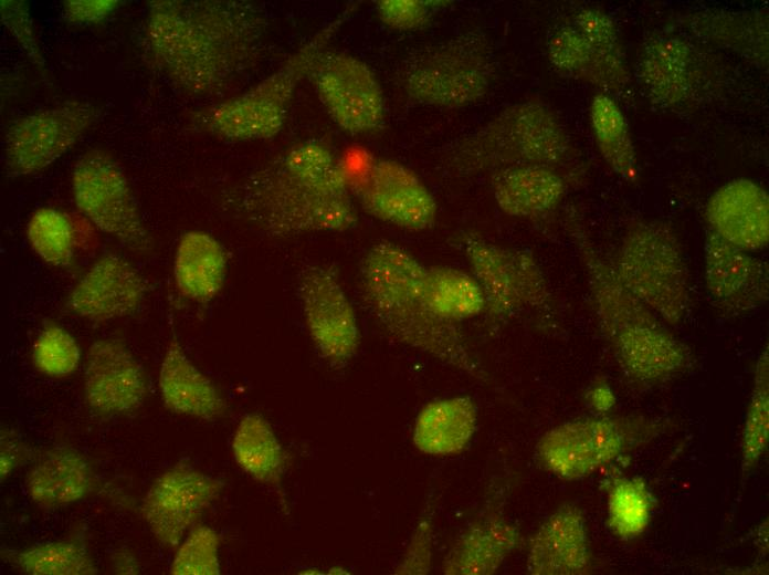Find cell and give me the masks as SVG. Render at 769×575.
Masks as SVG:
<instances>
[{"instance_id":"cell-36","label":"cell","mask_w":769,"mask_h":575,"mask_svg":"<svg viewBox=\"0 0 769 575\" xmlns=\"http://www.w3.org/2000/svg\"><path fill=\"white\" fill-rule=\"evenodd\" d=\"M550 64L562 75L582 81L610 95L607 76L584 36L572 23L559 27L549 38Z\"/></svg>"},{"instance_id":"cell-16","label":"cell","mask_w":769,"mask_h":575,"mask_svg":"<svg viewBox=\"0 0 769 575\" xmlns=\"http://www.w3.org/2000/svg\"><path fill=\"white\" fill-rule=\"evenodd\" d=\"M356 196L368 215L404 230H426L436 219L438 206L430 189L396 160L373 161L358 182Z\"/></svg>"},{"instance_id":"cell-21","label":"cell","mask_w":769,"mask_h":575,"mask_svg":"<svg viewBox=\"0 0 769 575\" xmlns=\"http://www.w3.org/2000/svg\"><path fill=\"white\" fill-rule=\"evenodd\" d=\"M708 229L747 252L769 241V197L757 182L739 178L719 187L705 208Z\"/></svg>"},{"instance_id":"cell-11","label":"cell","mask_w":769,"mask_h":575,"mask_svg":"<svg viewBox=\"0 0 769 575\" xmlns=\"http://www.w3.org/2000/svg\"><path fill=\"white\" fill-rule=\"evenodd\" d=\"M464 253L491 318L505 320L523 309L550 305L547 280L531 252L468 237Z\"/></svg>"},{"instance_id":"cell-2","label":"cell","mask_w":769,"mask_h":575,"mask_svg":"<svg viewBox=\"0 0 769 575\" xmlns=\"http://www.w3.org/2000/svg\"><path fill=\"white\" fill-rule=\"evenodd\" d=\"M246 200L251 216L272 234L341 232L357 223L347 178L316 140L291 147L259 171Z\"/></svg>"},{"instance_id":"cell-41","label":"cell","mask_w":769,"mask_h":575,"mask_svg":"<svg viewBox=\"0 0 769 575\" xmlns=\"http://www.w3.org/2000/svg\"><path fill=\"white\" fill-rule=\"evenodd\" d=\"M436 498L430 496L394 567V574L425 575L431 571Z\"/></svg>"},{"instance_id":"cell-46","label":"cell","mask_w":769,"mask_h":575,"mask_svg":"<svg viewBox=\"0 0 769 575\" xmlns=\"http://www.w3.org/2000/svg\"><path fill=\"white\" fill-rule=\"evenodd\" d=\"M113 571L117 574H138V560L128 548H119L112 557Z\"/></svg>"},{"instance_id":"cell-5","label":"cell","mask_w":769,"mask_h":575,"mask_svg":"<svg viewBox=\"0 0 769 575\" xmlns=\"http://www.w3.org/2000/svg\"><path fill=\"white\" fill-rule=\"evenodd\" d=\"M348 11L322 28L282 65L242 94L194 113L200 130L228 140H261L275 137L283 128L298 84L307 76Z\"/></svg>"},{"instance_id":"cell-43","label":"cell","mask_w":769,"mask_h":575,"mask_svg":"<svg viewBox=\"0 0 769 575\" xmlns=\"http://www.w3.org/2000/svg\"><path fill=\"white\" fill-rule=\"evenodd\" d=\"M380 20L389 28L399 31L418 30L430 19L429 1L380 0L377 1Z\"/></svg>"},{"instance_id":"cell-12","label":"cell","mask_w":769,"mask_h":575,"mask_svg":"<svg viewBox=\"0 0 769 575\" xmlns=\"http://www.w3.org/2000/svg\"><path fill=\"white\" fill-rule=\"evenodd\" d=\"M97 117L87 102H66L22 116L4 136V167L10 177L36 174L69 151Z\"/></svg>"},{"instance_id":"cell-24","label":"cell","mask_w":769,"mask_h":575,"mask_svg":"<svg viewBox=\"0 0 769 575\" xmlns=\"http://www.w3.org/2000/svg\"><path fill=\"white\" fill-rule=\"evenodd\" d=\"M97 484L87 457L69 445L50 447L35 457L24 479L30 501L56 509L86 499Z\"/></svg>"},{"instance_id":"cell-29","label":"cell","mask_w":769,"mask_h":575,"mask_svg":"<svg viewBox=\"0 0 769 575\" xmlns=\"http://www.w3.org/2000/svg\"><path fill=\"white\" fill-rule=\"evenodd\" d=\"M228 269L227 254L219 241L203 231H188L178 242L173 276L178 291L187 299L207 303L222 290Z\"/></svg>"},{"instance_id":"cell-27","label":"cell","mask_w":769,"mask_h":575,"mask_svg":"<svg viewBox=\"0 0 769 575\" xmlns=\"http://www.w3.org/2000/svg\"><path fill=\"white\" fill-rule=\"evenodd\" d=\"M477 422L478 409L472 397L438 398L425 404L417 415L412 442L428 456H456L470 446Z\"/></svg>"},{"instance_id":"cell-45","label":"cell","mask_w":769,"mask_h":575,"mask_svg":"<svg viewBox=\"0 0 769 575\" xmlns=\"http://www.w3.org/2000/svg\"><path fill=\"white\" fill-rule=\"evenodd\" d=\"M0 446V477L3 482L30 459L32 451L14 430L8 428L1 429Z\"/></svg>"},{"instance_id":"cell-47","label":"cell","mask_w":769,"mask_h":575,"mask_svg":"<svg viewBox=\"0 0 769 575\" xmlns=\"http://www.w3.org/2000/svg\"><path fill=\"white\" fill-rule=\"evenodd\" d=\"M757 545L761 546L762 551L767 552L768 547V521L766 520V523L763 522L762 525L760 526V530L757 533Z\"/></svg>"},{"instance_id":"cell-23","label":"cell","mask_w":769,"mask_h":575,"mask_svg":"<svg viewBox=\"0 0 769 575\" xmlns=\"http://www.w3.org/2000/svg\"><path fill=\"white\" fill-rule=\"evenodd\" d=\"M678 32L704 43L729 50L754 65L768 66V10L705 9L677 18Z\"/></svg>"},{"instance_id":"cell-35","label":"cell","mask_w":769,"mask_h":575,"mask_svg":"<svg viewBox=\"0 0 769 575\" xmlns=\"http://www.w3.org/2000/svg\"><path fill=\"white\" fill-rule=\"evenodd\" d=\"M607 524L613 535L628 541L641 535L649 526L654 498L640 477H617L607 483Z\"/></svg>"},{"instance_id":"cell-14","label":"cell","mask_w":769,"mask_h":575,"mask_svg":"<svg viewBox=\"0 0 769 575\" xmlns=\"http://www.w3.org/2000/svg\"><path fill=\"white\" fill-rule=\"evenodd\" d=\"M223 488V481L179 461L151 483L141 500L140 513L155 539L176 548Z\"/></svg>"},{"instance_id":"cell-33","label":"cell","mask_w":769,"mask_h":575,"mask_svg":"<svg viewBox=\"0 0 769 575\" xmlns=\"http://www.w3.org/2000/svg\"><path fill=\"white\" fill-rule=\"evenodd\" d=\"M1 557L28 575H95L98 568L81 537L40 543L23 550L2 548Z\"/></svg>"},{"instance_id":"cell-44","label":"cell","mask_w":769,"mask_h":575,"mask_svg":"<svg viewBox=\"0 0 769 575\" xmlns=\"http://www.w3.org/2000/svg\"><path fill=\"white\" fill-rule=\"evenodd\" d=\"M118 4L117 0H67L63 4V13L71 23H97L109 15Z\"/></svg>"},{"instance_id":"cell-25","label":"cell","mask_w":769,"mask_h":575,"mask_svg":"<svg viewBox=\"0 0 769 575\" xmlns=\"http://www.w3.org/2000/svg\"><path fill=\"white\" fill-rule=\"evenodd\" d=\"M516 525L501 513L487 512L466 526L447 551L442 573L446 575H492L520 544Z\"/></svg>"},{"instance_id":"cell-13","label":"cell","mask_w":769,"mask_h":575,"mask_svg":"<svg viewBox=\"0 0 769 575\" xmlns=\"http://www.w3.org/2000/svg\"><path fill=\"white\" fill-rule=\"evenodd\" d=\"M308 77L323 106L343 130L362 135L381 125L383 92L376 74L362 60L326 50Z\"/></svg>"},{"instance_id":"cell-40","label":"cell","mask_w":769,"mask_h":575,"mask_svg":"<svg viewBox=\"0 0 769 575\" xmlns=\"http://www.w3.org/2000/svg\"><path fill=\"white\" fill-rule=\"evenodd\" d=\"M221 537L207 525H194L181 543L170 565L173 575H219Z\"/></svg>"},{"instance_id":"cell-34","label":"cell","mask_w":769,"mask_h":575,"mask_svg":"<svg viewBox=\"0 0 769 575\" xmlns=\"http://www.w3.org/2000/svg\"><path fill=\"white\" fill-rule=\"evenodd\" d=\"M571 23L591 45L608 79L610 94L622 92L630 83V72L613 19L601 9L583 8Z\"/></svg>"},{"instance_id":"cell-30","label":"cell","mask_w":769,"mask_h":575,"mask_svg":"<svg viewBox=\"0 0 769 575\" xmlns=\"http://www.w3.org/2000/svg\"><path fill=\"white\" fill-rule=\"evenodd\" d=\"M232 453L238 466L255 481L278 488L288 456L270 422L259 414L243 416L233 433Z\"/></svg>"},{"instance_id":"cell-31","label":"cell","mask_w":769,"mask_h":575,"mask_svg":"<svg viewBox=\"0 0 769 575\" xmlns=\"http://www.w3.org/2000/svg\"><path fill=\"white\" fill-rule=\"evenodd\" d=\"M423 289L432 312L451 323L485 313L483 291L472 273L449 265L425 268Z\"/></svg>"},{"instance_id":"cell-1","label":"cell","mask_w":769,"mask_h":575,"mask_svg":"<svg viewBox=\"0 0 769 575\" xmlns=\"http://www.w3.org/2000/svg\"><path fill=\"white\" fill-rule=\"evenodd\" d=\"M267 19L238 0H154L143 30L147 61L190 96H220L257 64Z\"/></svg>"},{"instance_id":"cell-22","label":"cell","mask_w":769,"mask_h":575,"mask_svg":"<svg viewBox=\"0 0 769 575\" xmlns=\"http://www.w3.org/2000/svg\"><path fill=\"white\" fill-rule=\"evenodd\" d=\"M591 565L586 519L579 506L556 509L528 542L526 568L531 575H581Z\"/></svg>"},{"instance_id":"cell-15","label":"cell","mask_w":769,"mask_h":575,"mask_svg":"<svg viewBox=\"0 0 769 575\" xmlns=\"http://www.w3.org/2000/svg\"><path fill=\"white\" fill-rule=\"evenodd\" d=\"M298 286L306 327L318 353L333 366L346 365L359 348L360 331L338 278L324 265H309Z\"/></svg>"},{"instance_id":"cell-9","label":"cell","mask_w":769,"mask_h":575,"mask_svg":"<svg viewBox=\"0 0 769 575\" xmlns=\"http://www.w3.org/2000/svg\"><path fill=\"white\" fill-rule=\"evenodd\" d=\"M634 74L653 105L675 112L700 105L716 93L723 77L716 58L678 31L649 35L639 49Z\"/></svg>"},{"instance_id":"cell-39","label":"cell","mask_w":769,"mask_h":575,"mask_svg":"<svg viewBox=\"0 0 769 575\" xmlns=\"http://www.w3.org/2000/svg\"><path fill=\"white\" fill-rule=\"evenodd\" d=\"M32 360L40 373L51 377H64L77 369L81 349L70 332L54 322H49L34 341Z\"/></svg>"},{"instance_id":"cell-4","label":"cell","mask_w":769,"mask_h":575,"mask_svg":"<svg viewBox=\"0 0 769 575\" xmlns=\"http://www.w3.org/2000/svg\"><path fill=\"white\" fill-rule=\"evenodd\" d=\"M568 134L544 103L525 101L506 106L452 145L449 161L473 172L513 165L551 167L569 154Z\"/></svg>"},{"instance_id":"cell-8","label":"cell","mask_w":769,"mask_h":575,"mask_svg":"<svg viewBox=\"0 0 769 575\" xmlns=\"http://www.w3.org/2000/svg\"><path fill=\"white\" fill-rule=\"evenodd\" d=\"M666 427V422L644 416L573 419L546 431L536 445V457L549 473L580 480L647 445Z\"/></svg>"},{"instance_id":"cell-37","label":"cell","mask_w":769,"mask_h":575,"mask_svg":"<svg viewBox=\"0 0 769 575\" xmlns=\"http://www.w3.org/2000/svg\"><path fill=\"white\" fill-rule=\"evenodd\" d=\"M768 347L760 354L754 386L741 430V473L749 474L759 463L769 441V359Z\"/></svg>"},{"instance_id":"cell-20","label":"cell","mask_w":769,"mask_h":575,"mask_svg":"<svg viewBox=\"0 0 769 575\" xmlns=\"http://www.w3.org/2000/svg\"><path fill=\"white\" fill-rule=\"evenodd\" d=\"M143 275L125 258L101 255L74 285L67 307L89 322H107L134 313L146 293Z\"/></svg>"},{"instance_id":"cell-42","label":"cell","mask_w":769,"mask_h":575,"mask_svg":"<svg viewBox=\"0 0 769 575\" xmlns=\"http://www.w3.org/2000/svg\"><path fill=\"white\" fill-rule=\"evenodd\" d=\"M1 22L14 38L32 64L45 73V62L38 41L29 7L21 0L0 1Z\"/></svg>"},{"instance_id":"cell-7","label":"cell","mask_w":769,"mask_h":575,"mask_svg":"<svg viewBox=\"0 0 769 575\" xmlns=\"http://www.w3.org/2000/svg\"><path fill=\"white\" fill-rule=\"evenodd\" d=\"M494 74L487 38L470 31L413 53L401 70L400 82L404 93L417 103L457 109L483 100Z\"/></svg>"},{"instance_id":"cell-3","label":"cell","mask_w":769,"mask_h":575,"mask_svg":"<svg viewBox=\"0 0 769 575\" xmlns=\"http://www.w3.org/2000/svg\"><path fill=\"white\" fill-rule=\"evenodd\" d=\"M425 268L403 247L381 240L360 266L364 297L376 321L396 341L421 351L477 380L487 373L455 323L436 316L423 289Z\"/></svg>"},{"instance_id":"cell-6","label":"cell","mask_w":769,"mask_h":575,"mask_svg":"<svg viewBox=\"0 0 769 575\" xmlns=\"http://www.w3.org/2000/svg\"><path fill=\"white\" fill-rule=\"evenodd\" d=\"M622 283L665 324L677 325L691 306L689 272L673 228L657 219L631 221L612 261Z\"/></svg>"},{"instance_id":"cell-38","label":"cell","mask_w":769,"mask_h":575,"mask_svg":"<svg viewBox=\"0 0 769 575\" xmlns=\"http://www.w3.org/2000/svg\"><path fill=\"white\" fill-rule=\"evenodd\" d=\"M33 251L53 266H69L74 257L75 233L70 218L54 208L35 210L27 224Z\"/></svg>"},{"instance_id":"cell-32","label":"cell","mask_w":769,"mask_h":575,"mask_svg":"<svg viewBox=\"0 0 769 575\" xmlns=\"http://www.w3.org/2000/svg\"><path fill=\"white\" fill-rule=\"evenodd\" d=\"M589 114L597 147L607 165L621 179L635 182L639 177L635 148L619 105L600 92L592 98Z\"/></svg>"},{"instance_id":"cell-28","label":"cell","mask_w":769,"mask_h":575,"mask_svg":"<svg viewBox=\"0 0 769 575\" xmlns=\"http://www.w3.org/2000/svg\"><path fill=\"white\" fill-rule=\"evenodd\" d=\"M492 191L502 212L530 218L557 208L565 197L566 182L551 167L513 165L494 172Z\"/></svg>"},{"instance_id":"cell-17","label":"cell","mask_w":769,"mask_h":575,"mask_svg":"<svg viewBox=\"0 0 769 575\" xmlns=\"http://www.w3.org/2000/svg\"><path fill=\"white\" fill-rule=\"evenodd\" d=\"M85 400L99 417L128 415L137 410L148 394L143 365L117 338L94 342L86 354Z\"/></svg>"},{"instance_id":"cell-18","label":"cell","mask_w":769,"mask_h":575,"mask_svg":"<svg viewBox=\"0 0 769 575\" xmlns=\"http://www.w3.org/2000/svg\"><path fill=\"white\" fill-rule=\"evenodd\" d=\"M704 280L713 306L737 316L762 306L769 296V270L762 260L707 229Z\"/></svg>"},{"instance_id":"cell-19","label":"cell","mask_w":769,"mask_h":575,"mask_svg":"<svg viewBox=\"0 0 769 575\" xmlns=\"http://www.w3.org/2000/svg\"><path fill=\"white\" fill-rule=\"evenodd\" d=\"M620 368L633 381L657 385L691 367V349L654 316L604 336Z\"/></svg>"},{"instance_id":"cell-26","label":"cell","mask_w":769,"mask_h":575,"mask_svg":"<svg viewBox=\"0 0 769 575\" xmlns=\"http://www.w3.org/2000/svg\"><path fill=\"white\" fill-rule=\"evenodd\" d=\"M158 384L164 405L173 414L213 421L228 412L222 394L190 360L176 337L164 354Z\"/></svg>"},{"instance_id":"cell-10","label":"cell","mask_w":769,"mask_h":575,"mask_svg":"<svg viewBox=\"0 0 769 575\" xmlns=\"http://www.w3.org/2000/svg\"><path fill=\"white\" fill-rule=\"evenodd\" d=\"M72 192L80 212L102 232L133 251L151 249L152 240L129 180L108 151L89 149L76 160Z\"/></svg>"}]
</instances>
